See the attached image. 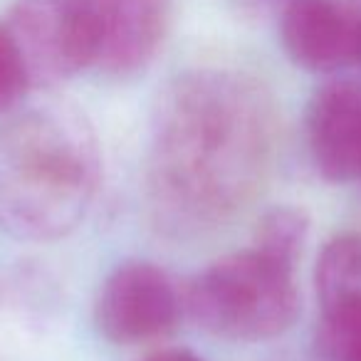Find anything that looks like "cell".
Instances as JSON below:
<instances>
[{"mask_svg":"<svg viewBox=\"0 0 361 361\" xmlns=\"http://www.w3.org/2000/svg\"><path fill=\"white\" fill-rule=\"evenodd\" d=\"M99 146L72 106L42 104L0 126V231L47 243L72 233L99 183Z\"/></svg>","mask_w":361,"mask_h":361,"instance_id":"obj_2","label":"cell"},{"mask_svg":"<svg viewBox=\"0 0 361 361\" xmlns=\"http://www.w3.org/2000/svg\"><path fill=\"white\" fill-rule=\"evenodd\" d=\"M280 40L297 67L317 75L361 65V13L344 0H290Z\"/></svg>","mask_w":361,"mask_h":361,"instance_id":"obj_7","label":"cell"},{"mask_svg":"<svg viewBox=\"0 0 361 361\" xmlns=\"http://www.w3.org/2000/svg\"><path fill=\"white\" fill-rule=\"evenodd\" d=\"M32 85H55L94 65L85 0H20L6 23Z\"/></svg>","mask_w":361,"mask_h":361,"instance_id":"obj_4","label":"cell"},{"mask_svg":"<svg viewBox=\"0 0 361 361\" xmlns=\"http://www.w3.org/2000/svg\"><path fill=\"white\" fill-rule=\"evenodd\" d=\"M310 235V218L302 208L277 206L260 218L255 233V250L270 260L295 270Z\"/></svg>","mask_w":361,"mask_h":361,"instance_id":"obj_10","label":"cell"},{"mask_svg":"<svg viewBox=\"0 0 361 361\" xmlns=\"http://www.w3.org/2000/svg\"><path fill=\"white\" fill-rule=\"evenodd\" d=\"M30 85V72L16 37L8 25H0V111L16 106Z\"/></svg>","mask_w":361,"mask_h":361,"instance_id":"obj_11","label":"cell"},{"mask_svg":"<svg viewBox=\"0 0 361 361\" xmlns=\"http://www.w3.org/2000/svg\"><path fill=\"white\" fill-rule=\"evenodd\" d=\"M188 310L206 331L231 341L285 334L300 317L295 270L252 250L233 252L196 275Z\"/></svg>","mask_w":361,"mask_h":361,"instance_id":"obj_3","label":"cell"},{"mask_svg":"<svg viewBox=\"0 0 361 361\" xmlns=\"http://www.w3.org/2000/svg\"><path fill=\"white\" fill-rule=\"evenodd\" d=\"M275 109L250 77L188 72L171 82L154 116L149 193L161 223L198 233L226 223L265 183Z\"/></svg>","mask_w":361,"mask_h":361,"instance_id":"obj_1","label":"cell"},{"mask_svg":"<svg viewBox=\"0 0 361 361\" xmlns=\"http://www.w3.org/2000/svg\"><path fill=\"white\" fill-rule=\"evenodd\" d=\"M307 144L326 180L361 178V85L334 80L322 85L307 109Z\"/></svg>","mask_w":361,"mask_h":361,"instance_id":"obj_8","label":"cell"},{"mask_svg":"<svg viewBox=\"0 0 361 361\" xmlns=\"http://www.w3.org/2000/svg\"><path fill=\"white\" fill-rule=\"evenodd\" d=\"M180 314V297L161 267L121 262L109 272L97 300V326L114 344H144L166 336Z\"/></svg>","mask_w":361,"mask_h":361,"instance_id":"obj_5","label":"cell"},{"mask_svg":"<svg viewBox=\"0 0 361 361\" xmlns=\"http://www.w3.org/2000/svg\"><path fill=\"white\" fill-rule=\"evenodd\" d=\"M94 40V65L109 77L144 70L171 27V0H85Z\"/></svg>","mask_w":361,"mask_h":361,"instance_id":"obj_6","label":"cell"},{"mask_svg":"<svg viewBox=\"0 0 361 361\" xmlns=\"http://www.w3.org/2000/svg\"><path fill=\"white\" fill-rule=\"evenodd\" d=\"M319 349L326 361H361V324L322 322Z\"/></svg>","mask_w":361,"mask_h":361,"instance_id":"obj_12","label":"cell"},{"mask_svg":"<svg viewBox=\"0 0 361 361\" xmlns=\"http://www.w3.org/2000/svg\"><path fill=\"white\" fill-rule=\"evenodd\" d=\"M146 361H203V359L186 349H169V351H159V354L149 356Z\"/></svg>","mask_w":361,"mask_h":361,"instance_id":"obj_13","label":"cell"},{"mask_svg":"<svg viewBox=\"0 0 361 361\" xmlns=\"http://www.w3.org/2000/svg\"><path fill=\"white\" fill-rule=\"evenodd\" d=\"M314 285L322 322L361 324V235L346 233L326 243L317 260Z\"/></svg>","mask_w":361,"mask_h":361,"instance_id":"obj_9","label":"cell"}]
</instances>
